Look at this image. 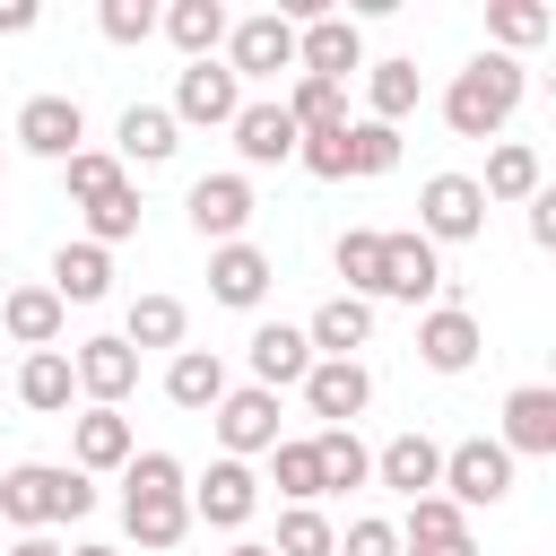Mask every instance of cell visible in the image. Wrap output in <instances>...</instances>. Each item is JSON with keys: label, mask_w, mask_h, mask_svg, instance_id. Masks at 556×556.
I'll list each match as a JSON object with an SVG mask.
<instances>
[{"label": "cell", "mask_w": 556, "mask_h": 556, "mask_svg": "<svg viewBox=\"0 0 556 556\" xmlns=\"http://www.w3.org/2000/svg\"><path fill=\"white\" fill-rule=\"evenodd\" d=\"M139 443H130V417L122 408H87V417H70V469L78 478H96V469H122Z\"/></svg>", "instance_id": "ac0fdd59"}, {"label": "cell", "mask_w": 556, "mask_h": 556, "mask_svg": "<svg viewBox=\"0 0 556 556\" xmlns=\"http://www.w3.org/2000/svg\"><path fill=\"white\" fill-rule=\"evenodd\" d=\"M61 174H70V200H78V208H87V200H104V191H122V182H130V174H122V156H113V148H78V156H70V165H61Z\"/></svg>", "instance_id": "ab89813d"}, {"label": "cell", "mask_w": 556, "mask_h": 556, "mask_svg": "<svg viewBox=\"0 0 556 556\" xmlns=\"http://www.w3.org/2000/svg\"><path fill=\"white\" fill-rule=\"evenodd\" d=\"M382 295L434 304V295H443V252H434L426 235H382Z\"/></svg>", "instance_id": "5bb4252c"}, {"label": "cell", "mask_w": 556, "mask_h": 556, "mask_svg": "<svg viewBox=\"0 0 556 556\" xmlns=\"http://www.w3.org/2000/svg\"><path fill=\"white\" fill-rule=\"evenodd\" d=\"M374 478H382L391 495H434V478H443V443H426V434H391V443L374 452Z\"/></svg>", "instance_id": "7402d4cb"}, {"label": "cell", "mask_w": 556, "mask_h": 556, "mask_svg": "<svg viewBox=\"0 0 556 556\" xmlns=\"http://www.w3.org/2000/svg\"><path fill=\"white\" fill-rule=\"evenodd\" d=\"M191 226H200L208 243H243V226H252V182H243V174H200V182H191Z\"/></svg>", "instance_id": "9a60e30c"}, {"label": "cell", "mask_w": 556, "mask_h": 556, "mask_svg": "<svg viewBox=\"0 0 556 556\" xmlns=\"http://www.w3.org/2000/svg\"><path fill=\"white\" fill-rule=\"evenodd\" d=\"M156 26L174 35V52H182V61H208V52L226 43V9H217V0H174Z\"/></svg>", "instance_id": "f1b7e54d"}, {"label": "cell", "mask_w": 556, "mask_h": 556, "mask_svg": "<svg viewBox=\"0 0 556 556\" xmlns=\"http://www.w3.org/2000/svg\"><path fill=\"white\" fill-rule=\"evenodd\" d=\"M417 235H426V243H469V235H486V191H478V174H426V191H417Z\"/></svg>", "instance_id": "277c9868"}, {"label": "cell", "mask_w": 556, "mask_h": 556, "mask_svg": "<svg viewBox=\"0 0 556 556\" xmlns=\"http://www.w3.org/2000/svg\"><path fill=\"white\" fill-rule=\"evenodd\" d=\"M226 70H235V78H278V70H295V26H287L278 9L235 17V26H226Z\"/></svg>", "instance_id": "52a82bcc"}, {"label": "cell", "mask_w": 556, "mask_h": 556, "mask_svg": "<svg viewBox=\"0 0 556 556\" xmlns=\"http://www.w3.org/2000/svg\"><path fill=\"white\" fill-rule=\"evenodd\" d=\"M269 278H278V269H269L261 243H217V252H208V295L235 304V313H252V304L269 295Z\"/></svg>", "instance_id": "e0dca14e"}, {"label": "cell", "mask_w": 556, "mask_h": 556, "mask_svg": "<svg viewBox=\"0 0 556 556\" xmlns=\"http://www.w3.org/2000/svg\"><path fill=\"white\" fill-rule=\"evenodd\" d=\"M330 261H339V278H348V295H365V304L382 295V226H348Z\"/></svg>", "instance_id": "d6a6232c"}, {"label": "cell", "mask_w": 556, "mask_h": 556, "mask_svg": "<svg viewBox=\"0 0 556 556\" xmlns=\"http://www.w3.org/2000/svg\"><path fill=\"white\" fill-rule=\"evenodd\" d=\"M17 148L70 165V156L87 148V113H78V96H26V104H17Z\"/></svg>", "instance_id": "ba28073f"}, {"label": "cell", "mask_w": 556, "mask_h": 556, "mask_svg": "<svg viewBox=\"0 0 556 556\" xmlns=\"http://www.w3.org/2000/svg\"><path fill=\"white\" fill-rule=\"evenodd\" d=\"M70 556H122V547H104V539H87V547H70Z\"/></svg>", "instance_id": "f907efd6"}, {"label": "cell", "mask_w": 556, "mask_h": 556, "mask_svg": "<svg viewBox=\"0 0 556 556\" xmlns=\"http://www.w3.org/2000/svg\"><path fill=\"white\" fill-rule=\"evenodd\" d=\"M287 122H295V130H348V87H330V78H295Z\"/></svg>", "instance_id": "d590c367"}, {"label": "cell", "mask_w": 556, "mask_h": 556, "mask_svg": "<svg viewBox=\"0 0 556 556\" xmlns=\"http://www.w3.org/2000/svg\"><path fill=\"white\" fill-rule=\"evenodd\" d=\"M70 374H78V391H87L96 408H122V400H130V382H139V348H130L122 330H113V339H78Z\"/></svg>", "instance_id": "7c38bea8"}, {"label": "cell", "mask_w": 556, "mask_h": 556, "mask_svg": "<svg viewBox=\"0 0 556 556\" xmlns=\"http://www.w3.org/2000/svg\"><path fill=\"white\" fill-rule=\"evenodd\" d=\"M478 348H486V339H478V313H469V304H434V313L417 321V356H426L434 374H469Z\"/></svg>", "instance_id": "2e32d148"}, {"label": "cell", "mask_w": 556, "mask_h": 556, "mask_svg": "<svg viewBox=\"0 0 556 556\" xmlns=\"http://www.w3.org/2000/svg\"><path fill=\"white\" fill-rule=\"evenodd\" d=\"M486 35H495V52L513 61V52H530V43L556 35V9H547V0H495V9H486Z\"/></svg>", "instance_id": "f546056e"}, {"label": "cell", "mask_w": 556, "mask_h": 556, "mask_svg": "<svg viewBox=\"0 0 556 556\" xmlns=\"http://www.w3.org/2000/svg\"><path fill=\"white\" fill-rule=\"evenodd\" d=\"M530 243H539V252H556V191H547V182L530 191Z\"/></svg>", "instance_id": "bcb514c9"}, {"label": "cell", "mask_w": 556, "mask_h": 556, "mask_svg": "<svg viewBox=\"0 0 556 556\" xmlns=\"http://www.w3.org/2000/svg\"><path fill=\"white\" fill-rule=\"evenodd\" d=\"M295 391H304V408H313L321 426H356L365 400H374V374H365L356 356H313V374H304Z\"/></svg>", "instance_id": "9c48e42d"}, {"label": "cell", "mask_w": 556, "mask_h": 556, "mask_svg": "<svg viewBox=\"0 0 556 556\" xmlns=\"http://www.w3.org/2000/svg\"><path fill=\"white\" fill-rule=\"evenodd\" d=\"M122 530L148 547V556H174L182 530H191V486H182V460L174 452H130L122 460Z\"/></svg>", "instance_id": "6da1fadb"}, {"label": "cell", "mask_w": 556, "mask_h": 556, "mask_svg": "<svg viewBox=\"0 0 556 556\" xmlns=\"http://www.w3.org/2000/svg\"><path fill=\"white\" fill-rule=\"evenodd\" d=\"M365 339H374V304H365V295H330V304L304 321V348H313V356H356Z\"/></svg>", "instance_id": "cb8c5ba5"}, {"label": "cell", "mask_w": 556, "mask_h": 556, "mask_svg": "<svg viewBox=\"0 0 556 556\" xmlns=\"http://www.w3.org/2000/svg\"><path fill=\"white\" fill-rule=\"evenodd\" d=\"M61 321H70V304H61L52 287H9V295H0V330H9L26 356H35V348H52V339H61Z\"/></svg>", "instance_id": "44dd1931"}, {"label": "cell", "mask_w": 556, "mask_h": 556, "mask_svg": "<svg viewBox=\"0 0 556 556\" xmlns=\"http://www.w3.org/2000/svg\"><path fill=\"white\" fill-rule=\"evenodd\" d=\"M269 460H278V495H287V504H313V495H321V460H313V434H304V443H269Z\"/></svg>", "instance_id": "b9f144b4"}, {"label": "cell", "mask_w": 556, "mask_h": 556, "mask_svg": "<svg viewBox=\"0 0 556 556\" xmlns=\"http://www.w3.org/2000/svg\"><path fill=\"white\" fill-rule=\"evenodd\" d=\"M400 165V130L391 122H348V174H391Z\"/></svg>", "instance_id": "60d3db41"}, {"label": "cell", "mask_w": 556, "mask_h": 556, "mask_svg": "<svg viewBox=\"0 0 556 556\" xmlns=\"http://www.w3.org/2000/svg\"><path fill=\"white\" fill-rule=\"evenodd\" d=\"M174 148H182V122H174L165 104H130V113L113 122V156H122V174H130V165H165Z\"/></svg>", "instance_id": "d6986e66"}, {"label": "cell", "mask_w": 556, "mask_h": 556, "mask_svg": "<svg viewBox=\"0 0 556 556\" xmlns=\"http://www.w3.org/2000/svg\"><path fill=\"white\" fill-rule=\"evenodd\" d=\"M226 556H269V547H261V539H235V547H226Z\"/></svg>", "instance_id": "816d5d0a"}, {"label": "cell", "mask_w": 556, "mask_h": 556, "mask_svg": "<svg viewBox=\"0 0 556 556\" xmlns=\"http://www.w3.org/2000/svg\"><path fill=\"white\" fill-rule=\"evenodd\" d=\"M495 443L547 460V452H556V391H547V382H521V391L504 400V434H495Z\"/></svg>", "instance_id": "ffe728a7"}, {"label": "cell", "mask_w": 556, "mask_h": 556, "mask_svg": "<svg viewBox=\"0 0 556 556\" xmlns=\"http://www.w3.org/2000/svg\"><path fill=\"white\" fill-rule=\"evenodd\" d=\"M226 391H235V382H226L217 348H174V365H165V400H174V408H191V417H200V408H217Z\"/></svg>", "instance_id": "484cf974"}, {"label": "cell", "mask_w": 556, "mask_h": 556, "mask_svg": "<svg viewBox=\"0 0 556 556\" xmlns=\"http://www.w3.org/2000/svg\"><path fill=\"white\" fill-rule=\"evenodd\" d=\"M96 26H104V43H148V35H156V9H148V0H104Z\"/></svg>", "instance_id": "ee69618b"}, {"label": "cell", "mask_w": 556, "mask_h": 556, "mask_svg": "<svg viewBox=\"0 0 556 556\" xmlns=\"http://www.w3.org/2000/svg\"><path fill=\"white\" fill-rule=\"evenodd\" d=\"M295 165L321 174V182H348V130H304L295 139Z\"/></svg>", "instance_id": "7bdbcfd3"}, {"label": "cell", "mask_w": 556, "mask_h": 556, "mask_svg": "<svg viewBox=\"0 0 556 556\" xmlns=\"http://www.w3.org/2000/svg\"><path fill=\"white\" fill-rule=\"evenodd\" d=\"M165 113H174V122H200V130H226V122L243 113V78H235L226 61H182Z\"/></svg>", "instance_id": "8992f818"}, {"label": "cell", "mask_w": 556, "mask_h": 556, "mask_svg": "<svg viewBox=\"0 0 556 556\" xmlns=\"http://www.w3.org/2000/svg\"><path fill=\"white\" fill-rule=\"evenodd\" d=\"M313 374V348H304V330H287V321H261L252 330V382L261 391H287V382H304Z\"/></svg>", "instance_id": "d4e9b609"}, {"label": "cell", "mask_w": 556, "mask_h": 556, "mask_svg": "<svg viewBox=\"0 0 556 556\" xmlns=\"http://www.w3.org/2000/svg\"><path fill=\"white\" fill-rule=\"evenodd\" d=\"M130 235H139V182L87 200V243H96V252H113V243H130Z\"/></svg>", "instance_id": "74e56055"}, {"label": "cell", "mask_w": 556, "mask_h": 556, "mask_svg": "<svg viewBox=\"0 0 556 556\" xmlns=\"http://www.w3.org/2000/svg\"><path fill=\"white\" fill-rule=\"evenodd\" d=\"M486 200H530L539 191V148H521V139H504L495 156H486V182H478Z\"/></svg>", "instance_id": "8d00e7d4"}, {"label": "cell", "mask_w": 556, "mask_h": 556, "mask_svg": "<svg viewBox=\"0 0 556 556\" xmlns=\"http://www.w3.org/2000/svg\"><path fill=\"white\" fill-rule=\"evenodd\" d=\"M9 556H61V547H52V539H43V530H26V539H17V547H9Z\"/></svg>", "instance_id": "681fc988"}, {"label": "cell", "mask_w": 556, "mask_h": 556, "mask_svg": "<svg viewBox=\"0 0 556 556\" xmlns=\"http://www.w3.org/2000/svg\"><path fill=\"white\" fill-rule=\"evenodd\" d=\"M417 96H426V87H417V61H374V70H365V104H374L365 122H391V130H400V122L417 113Z\"/></svg>", "instance_id": "4dcf8cb0"}, {"label": "cell", "mask_w": 556, "mask_h": 556, "mask_svg": "<svg viewBox=\"0 0 556 556\" xmlns=\"http://www.w3.org/2000/svg\"><path fill=\"white\" fill-rule=\"evenodd\" d=\"M400 556H478V539H443V547H400Z\"/></svg>", "instance_id": "c3c4849f"}, {"label": "cell", "mask_w": 556, "mask_h": 556, "mask_svg": "<svg viewBox=\"0 0 556 556\" xmlns=\"http://www.w3.org/2000/svg\"><path fill=\"white\" fill-rule=\"evenodd\" d=\"M513 104H521V61H504V52H478V61L443 87V122H452L460 139H495V130L513 122Z\"/></svg>", "instance_id": "7a4b0ae2"}, {"label": "cell", "mask_w": 556, "mask_h": 556, "mask_svg": "<svg viewBox=\"0 0 556 556\" xmlns=\"http://www.w3.org/2000/svg\"><path fill=\"white\" fill-rule=\"evenodd\" d=\"M70 391H78V374H70V356H61V348H35V356L17 365V400H26L35 417H61V408H70Z\"/></svg>", "instance_id": "83f0119b"}, {"label": "cell", "mask_w": 556, "mask_h": 556, "mask_svg": "<svg viewBox=\"0 0 556 556\" xmlns=\"http://www.w3.org/2000/svg\"><path fill=\"white\" fill-rule=\"evenodd\" d=\"M226 130H235L243 165H287V156H295V139H304V130L287 122V104H243V113H235Z\"/></svg>", "instance_id": "603a6c76"}, {"label": "cell", "mask_w": 556, "mask_h": 556, "mask_svg": "<svg viewBox=\"0 0 556 556\" xmlns=\"http://www.w3.org/2000/svg\"><path fill=\"white\" fill-rule=\"evenodd\" d=\"M313 460H321V495H330V486H365V478H374V452L356 443V426H321V434H313Z\"/></svg>", "instance_id": "1f68e13d"}, {"label": "cell", "mask_w": 556, "mask_h": 556, "mask_svg": "<svg viewBox=\"0 0 556 556\" xmlns=\"http://www.w3.org/2000/svg\"><path fill=\"white\" fill-rule=\"evenodd\" d=\"M61 486H70V469H52V460L0 469V521H17V539L43 530V521H61Z\"/></svg>", "instance_id": "8fae6325"}, {"label": "cell", "mask_w": 556, "mask_h": 556, "mask_svg": "<svg viewBox=\"0 0 556 556\" xmlns=\"http://www.w3.org/2000/svg\"><path fill=\"white\" fill-rule=\"evenodd\" d=\"M208 426H217L226 460H252V452H269V443H278V391L243 382V391H226V400L208 408Z\"/></svg>", "instance_id": "30bf717a"}, {"label": "cell", "mask_w": 556, "mask_h": 556, "mask_svg": "<svg viewBox=\"0 0 556 556\" xmlns=\"http://www.w3.org/2000/svg\"><path fill=\"white\" fill-rule=\"evenodd\" d=\"M339 547V530L313 513V504H287L278 513V539H269V556H330Z\"/></svg>", "instance_id": "f35d334b"}, {"label": "cell", "mask_w": 556, "mask_h": 556, "mask_svg": "<svg viewBox=\"0 0 556 556\" xmlns=\"http://www.w3.org/2000/svg\"><path fill=\"white\" fill-rule=\"evenodd\" d=\"M35 26V0H0V35H26Z\"/></svg>", "instance_id": "7dc6e473"}, {"label": "cell", "mask_w": 556, "mask_h": 556, "mask_svg": "<svg viewBox=\"0 0 556 556\" xmlns=\"http://www.w3.org/2000/svg\"><path fill=\"white\" fill-rule=\"evenodd\" d=\"M104 287H113V252H96V243H61L52 252V295L61 304H104Z\"/></svg>", "instance_id": "4316f807"}, {"label": "cell", "mask_w": 556, "mask_h": 556, "mask_svg": "<svg viewBox=\"0 0 556 556\" xmlns=\"http://www.w3.org/2000/svg\"><path fill=\"white\" fill-rule=\"evenodd\" d=\"M252 504H261L252 460H208V478L191 486V521H208V530H243V521H252Z\"/></svg>", "instance_id": "4fadbf2b"}, {"label": "cell", "mask_w": 556, "mask_h": 556, "mask_svg": "<svg viewBox=\"0 0 556 556\" xmlns=\"http://www.w3.org/2000/svg\"><path fill=\"white\" fill-rule=\"evenodd\" d=\"M434 495H452L460 513H478V504H504V495H513V452H504V443H486V434L452 443V452H443V478H434Z\"/></svg>", "instance_id": "3957f363"}, {"label": "cell", "mask_w": 556, "mask_h": 556, "mask_svg": "<svg viewBox=\"0 0 556 556\" xmlns=\"http://www.w3.org/2000/svg\"><path fill=\"white\" fill-rule=\"evenodd\" d=\"M330 556H400V530L391 521H348V539Z\"/></svg>", "instance_id": "f6af8a7d"}, {"label": "cell", "mask_w": 556, "mask_h": 556, "mask_svg": "<svg viewBox=\"0 0 556 556\" xmlns=\"http://www.w3.org/2000/svg\"><path fill=\"white\" fill-rule=\"evenodd\" d=\"M182 321H191L182 295H139L130 321H122V339H130V348H182Z\"/></svg>", "instance_id": "e575fe53"}, {"label": "cell", "mask_w": 556, "mask_h": 556, "mask_svg": "<svg viewBox=\"0 0 556 556\" xmlns=\"http://www.w3.org/2000/svg\"><path fill=\"white\" fill-rule=\"evenodd\" d=\"M443 539H469V513H460L452 495H408L400 547H443Z\"/></svg>", "instance_id": "836d02e7"}, {"label": "cell", "mask_w": 556, "mask_h": 556, "mask_svg": "<svg viewBox=\"0 0 556 556\" xmlns=\"http://www.w3.org/2000/svg\"><path fill=\"white\" fill-rule=\"evenodd\" d=\"M295 70H304V78L348 87V70H365V26H356V17H339V9L304 17V26H295Z\"/></svg>", "instance_id": "5b68a950"}]
</instances>
